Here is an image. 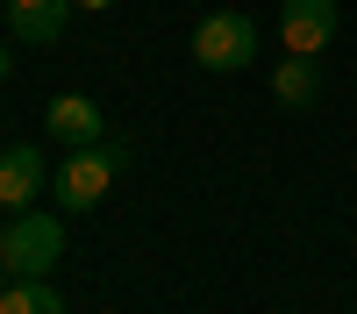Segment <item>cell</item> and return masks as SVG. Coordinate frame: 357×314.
I'll list each match as a JSON object with an SVG mask.
<instances>
[{
    "label": "cell",
    "instance_id": "cell-3",
    "mask_svg": "<svg viewBox=\"0 0 357 314\" xmlns=\"http://www.w3.org/2000/svg\"><path fill=\"white\" fill-rule=\"evenodd\" d=\"M193 65L200 72H250L257 65V22L236 15V8L200 15V29H193Z\"/></svg>",
    "mask_w": 357,
    "mask_h": 314
},
{
    "label": "cell",
    "instance_id": "cell-8",
    "mask_svg": "<svg viewBox=\"0 0 357 314\" xmlns=\"http://www.w3.org/2000/svg\"><path fill=\"white\" fill-rule=\"evenodd\" d=\"M272 93H279L286 107H314V93H321V72H314V57H293V50H286V65L272 72Z\"/></svg>",
    "mask_w": 357,
    "mask_h": 314
},
{
    "label": "cell",
    "instance_id": "cell-5",
    "mask_svg": "<svg viewBox=\"0 0 357 314\" xmlns=\"http://www.w3.org/2000/svg\"><path fill=\"white\" fill-rule=\"evenodd\" d=\"M36 193H43V150L36 143H8L0 150V207L22 214V207H36Z\"/></svg>",
    "mask_w": 357,
    "mask_h": 314
},
{
    "label": "cell",
    "instance_id": "cell-10",
    "mask_svg": "<svg viewBox=\"0 0 357 314\" xmlns=\"http://www.w3.org/2000/svg\"><path fill=\"white\" fill-rule=\"evenodd\" d=\"M8 72H15V50H8V43H0V79H8Z\"/></svg>",
    "mask_w": 357,
    "mask_h": 314
},
{
    "label": "cell",
    "instance_id": "cell-12",
    "mask_svg": "<svg viewBox=\"0 0 357 314\" xmlns=\"http://www.w3.org/2000/svg\"><path fill=\"white\" fill-rule=\"evenodd\" d=\"M15 8H43V0H15Z\"/></svg>",
    "mask_w": 357,
    "mask_h": 314
},
{
    "label": "cell",
    "instance_id": "cell-4",
    "mask_svg": "<svg viewBox=\"0 0 357 314\" xmlns=\"http://www.w3.org/2000/svg\"><path fill=\"white\" fill-rule=\"evenodd\" d=\"M279 36L293 57H321L336 36V0H286L279 8Z\"/></svg>",
    "mask_w": 357,
    "mask_h": 314
},
{
    "label": "cell",
    "instance_id": "cell-11",
    "mask_svg": "<svg viewBox=\"0 0 357 314\" xmlns=\"http://www.w3.org/2000/svg\"><path fill=\"white\" fill-rule=\"evenodd\" d=\"M72 8H86V15H93V8H114V0H72Z\"/></svg>",
    "mask_w": 357,
    "mask_h": 314
},
{
    "label": "cell",
    "instance_id": "cell-7",
    "mask_svg": "<svg viewBox=\"0 0 357 314\" xmlns=\"http://www.w3.org/2000/svg\"><path fill=\"white\" fill-rule=\"evenodd\" d=\"M65 15H72V0H43V8H8V22H15V36H22V43H57V36H65Z\"/></svg>",
    "mask_w": 357,
    "mask_h": 314
},
{
    "label": "cell",
    "instance_id": "cell-6",
    "mask_svg": "<svg viewBox=\"0 0 357 314\" xmlns=\"http://www.w3.org/2000/svg\"><path fill=\"white\" fill-rule=\"evenodd\" d=\"M43 129L65 143V150H86V143H100V136H107L100 107L86 100V93H57V100H50V114H43Z\"/></svg>",
    "mask_w": 357,
    "mask_h": 314
},
{
    "label": "cell",
    "instance_id": "cell-2",
    "mask_svg": "<svg viewBox=\"0 0 357 314\" xmlns=\"http://www.w3.org/2000/svg\"><path fill=\"white\" fill-rule=\"evenodd\" d=\"M57 257H65V221L57 214H36V207L8 214V228H0V265H8V278H50Z\"/></svg>",
    "mask_w": 357,
    "mask_h": 314
},
{
    "label": "cell",
    "instance_id": "cell-9",
    "mask_svg": "<svg viewBox=\"0 0 357 314\" xmlns=\"http://www.w3.org/2000/svg\"><path fill=\"white\" fill-rule=\"evenodd\" d=\"M0 314H65V300H57L43 278H15L8 293H0Z\"/></svg>",
    "mask_w": 357,
    "mask_h": 314
},
{
    "label": "cell",
    "instance_id": "cell-13",
    "mask_svg": "<svg viewBox=\"0 0 357 314\" xmlns=\"http://www.w3.org/2000/svg\"><path fill=\"white\" fill-rule=\"evenodd\" d=\"M0 293H8V265H0Z\"/></svg>",
    "mask_w": 357,
    "mask_h": 314
},
{
    "label": "cell",
    "instance_id": "cell-1",
    "mask_svg": "<svg viewBox=\"0 0 357 314\" xmlns=\"http://www.w3.org/2000/svg\"><path fill=\"white\" fill-rule=\"evenodd\" d=\"M122 171H129V150H122V143H86V150H72L65 157V171H57V207H65V214H86V207H100V200L114 193V179H122Z\"/></svg>",
    "mask_w": 357,
    "mask_h": 314
}]
</instances>
